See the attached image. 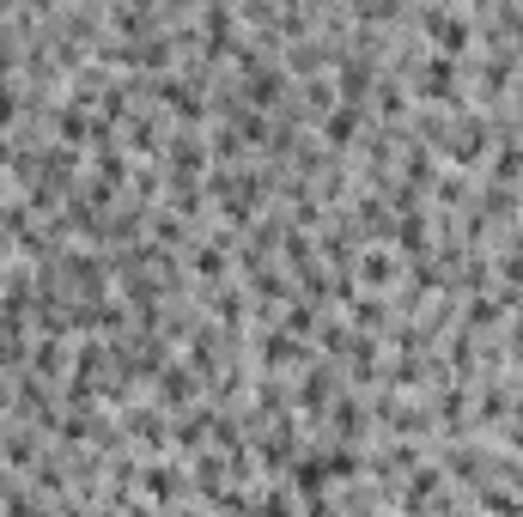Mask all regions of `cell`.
I'll use <instances>...</instances> for the list:
<instances>
[{"instance_id": "5", "label": "cell", "mask_w": 523, "mask_h": 517, "mask_svg": "<svg viewBox=\"0 0 523 517\" xmlns=\"http://www.w3.org/2000/svg\"><path fill=\"white\" fill-rule=\"evenodd\" d=\"M359 122H365V110H353V104H335V110L317 122V134L335 146V153H347V146L359 140Z\"/></svg>"}, {"instance_id": "1", "label": "cell", "mask_w": 523, "mask_h": 517, "mask_svg": "<svg viewBox=\"0 0 523 517\" xmlns=\"http://www.w3.org/2000/svg\"><path fill=\"white\" fill-rule=\"evenodd\" d=\"M140 493H146V505L177 511V499L189 493V469H183V463H146V469H140Z\"/></svg>"}, {"instance_id": "8", "label": "cell", "mask_w": 523, "mask_h": 517, "mask_svg": "<svg viewBox=\"0 0 523 517\" xmlns=\"http://www.w3.org/2000/svg\"><path fill=\"white\" fill-rule=\"evenodd\" d=\"M329 420H335V432H341V438H353V432H365V408H359V396H335V408H329Z\"/></svg>"}, {"instance_id": "2", "label": "cell", "mask_w": 523, "mask_h": 517, "mask_svg": "<svg viewBox=\"0 0 523 517\" xmlns=\"http://www.w3.org/2000/svg\"><path fill=\"white\" fill-rule=\"evenodd\" d=\"M189 402H195V372H189V365H165V372L153 378V408L177 414V408H189Z\"/></svg>"}, {"instance_id": "7", "label": "cell", "mask_w": 523, "mask_h": 517, "mask_svg": "<svg viewBox=\"0 0 523 517\" xmlns=\"http://www.w3.org/2000/svg\"><path fill=\"white\" fill-rule=\"evenodd\" d=\"M347 323H353L359 335H371V329L390 323V305H384V299H353V305H347Z\"/></svg>"}, {"instance_id": "9", "label": "cell", "mask_w": 523, "mask_h": 517, "mask_svg": "<svg viewBox=\"0 0 523 517\" xmlns=\"http://www.w3.org/2000/svg\"><path fill=\"white\" fill-rule=\"evenodd\" d=\"M226 262H232L226 238H213V244H201V250H195V274H207V280H219V274H226Z\"/></svg>"}, {"instance_id": "10", "label": "cell", "mask_w": 523, "mask_h": 517, "mask_svg": "<svg viewBox=\"0 0 523 517\" xmlns=\"http://www.w3.org/2000/svg\"><path fill=\"white\" fill-rule=\"evenodd\" d=\"M432 195H438V207H463L469 201V177H438Z\"/></svg>"}, {"instance_id": "11", "label": "cell", "mask_w": 523, "mask_h": 517, "mask_svg": "<svg viewBox=\"0 0 523 517\" xmlns=\"http://www.w3.org/2000/svg\"><path fill=\"white\" fill-rule=\"evenodd\" d=\"M256 517H292V493H280V487L262 493V499H256Z\"/></svg>"}, {"instance_id": "4", "label": "cell", "mask_w": 523, "mask_h": 517, "mask_svg": "<svg viewBox=\"0 0 523 517\" xmlns=\"http://www.w3.org/2000/svg\"><path fill=\"white\" fill-rule=\"evenodd\" d=\"M0 463L19 469V475H37V432H31V426L0 432Z\"/></svg>"}, {"instance_id": "3", "label": "cell", "mask_w": 523, "mask_h": 517, "mask_svg": "<svg viewBox=\"0 0 523 517\" xmlns=\"http://www.w3.org/2000/svg\"><path fill=\"white\" fill-rule=\"evenodd\" d=\"M353 280L371 286V292H396V286H402V280H396V262H390L384 250H359V256H353Z\"/></svg>"}, {"instance_id": "6", "label": "cell", "mask_w": 523, "mask_h": 517, "mask_svg": "<svg viewBox=\"0 0 523 517\" xmlns=\"http://www.w3.org/2000/svg\"><path fill=\"white\" fill-rule=\"evenodd\" d=\"M67 372V341H55V335H43L37 347H31V378H61Z\"/></svg>"}]
</instances>
